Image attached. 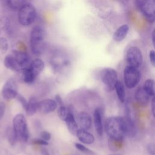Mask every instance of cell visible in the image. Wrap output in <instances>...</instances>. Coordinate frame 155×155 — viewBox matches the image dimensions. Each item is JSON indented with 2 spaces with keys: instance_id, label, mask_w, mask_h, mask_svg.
<instances>
[{
  "instance_id": "obj_25",
  "label": "cell",
  "mask_w": 155,
  "mask_h": 155,
  "mask_svg": "<svg viewBox=\"0 0 155 155\" xmlns=\"http://www.w3.org/2000/svg\"><path fill=\"white\" fill-rule=\"evenodd\" d=\"M70 112L71 111L69 108L64 105H62L60 106L58 110V115L60 119L65 121Z\"/></svg>"
},
{
  "instance_id": "obj_20",
  "label": "cell",
  "mask_w": 155,
  "mask_h": 155,
  "mask_svg": "<svg viewBox=\"0 0 155 155\" xmlns=\"http://www.w3.org/2000/svg\"><path fill=\"white\" fill-rule=\"evenodd\" d=\"M38 102L34 97H31L28 101L27 107L25 110L28 116H33L38 110Z\"/></svg>"
},
{
  "instance_id": "obj_4",
  "label": "cell",
  "mask_w": 155,
  "mask_h": 155,
  "mask_svg": "<svg viewBox=\"0 0 155 155\" xmlns=\"http://www.w3.org/2000/svg\"><path fill=\"white\" fill-rule=\"evenodd\" d=\"M36 18L35 7L30 3H25L18 10L19 22L23 26H29L33 23Z\"/></svg>"
},
{
  "instance_id": "obj_34",
  "label": "cell",
  "mask_w": 155,
  "mask_h": 155,
  "mask_svg": "<svg viewBox=\"0 0 155 155\" xmlns=\"http://www.w3.org/2000/svg\"><path fill=\"white\" fill-rule=\"evenodd\" d=\"M40 137L41 139H42L46 141H48L51 139V134L49 132H48L47 131H43L41 132V133L40 134Z\"/></svg>"
},
{
  "instance_id": "obj_40",
  "label": "cell",
  "mask_w": 155,
  "mask_h": 155,
  "mask_svg": "<svg viewBox=\"0 0 155 155\" xmlns=\"http://www.w3.org/2000/svg\"><path fill=\"white\" fill-rule=\"evenodd\" d=\"M108 155H119V154H108Z\"/></svg>"
},
{
  "instance_id": "obj_35",
  "label": "cell",
  "mask_w": 155,
  "mask_h": 155,
  "mask_svg": "<svg viewBox=\"0 0 155 155\" xmlns=\"http://www.w3.org/2000/svg\"><path fill=\"white\" fill-rule=\"evenodd\" d=\"M5 111V105L3 102H0V119L2 118Z\"/></svg>"
},
{
  "instance_id": "obj_15",
  "label": "cell",
  "mask_w": 155,
  "mask_h": 155,
  "mask_svg": "<svg viewBox=\"0 0 155 155\" xmlns=\"http://www.w3.org/2000/svg\"><path fill=\"white\" fill-rule=\"evenodd\" d=\"M76 136L80 142L85 143V144H92L94 142V136L87 131L86 130L84 129H78Z\"/></svg>"
},
{
  "instance_id": "obj_7",
  "label": "cell",
  "mask_w": 155,
  "mask_h": 155,
  "mask_svg": "<svg viewBox=\"0 0 155 155\" xmlns=\"http://www.w3.org/2000/svg\"><path fill=\"white\" fill-rule=\"evenodd\" d=\"M137 7L150 22L155 21V0H136Z\"/></svg>"
},
{
  "instance_id": "obj_33",
  "label": "cell",
  "mask_w": 155,
  "mask_h": 155,
  "mask_svg": "<svg viewBox=\"0 0 155 155\" xmlns=\"http://www.w3.org/2000/svg\"><path fill=\"white\" fill-rule=\"evenodd\" d=\"M32 143L33 144H36V145H48V141H46L41 138L40 139H34L32 141Z\"/></svg>"
},
{
  "instance_id": "obj_16",
  "label": "cell",
  "mask_w": 155,
  "mask_h": 155,
  "mask_svg": "<svg viewBox=\"0 0 155 155\" xmlns=\"http://www.w3.org/2000/svg\"><path fill=\"white\" fill-rule=\"evenodd\" d=\"M129 25L127 24H124L120 25L114 31L113 38L116 42H120L123 41L127 36L129 31Z\"/></svg>"
},
{
  "instance_id": "obj_10",
  "label": "cell",
  "mask_w": 155,
  "mask_h": 155,
  "mask_svg": "<svg viewBox=\"0 0 155 155\" xmlns=\"http://www.w3.org/2000/svg\"><path fill=\"white\" fill-rule=\"evenodd\" d=\"M58 104L55 100L47 99L38 102V110L43 114H47L53 112L57 108Z\"/></svg>"
},
{
  "instance_id": "obj_38",
  "label": "cell",
  "mask_w": 155,
  "mask_h": 155,
  "mask_svg": "<svg viewBox=\"0 0 155 155\" xmlns=\"http://www.w3.org/2000/svg\"><path fill=\"white\" fill-rule=\"evenodd\" d=\"M151 39H152V43L153 45L155 48V28H154L153 32H152V35H151Z\"/></svg>"
},
{
  "instance_id": "obj_11",
  "label": "cell",
  "mask_w": 155,
  "mask_h": 155,
  "mask_svg": "<svg viewBox=\"0 0 155 155\" xmlns=\"http://www.w3.org/2000/svg\"><path fill=\"white\" fill-rule=\"evenodd\" d=\"M12 54L22 70L28 67L30 65V58L27 53L23 51L13 50L12 51Z\"/></svg>"
},
{
  "instance_id": "obj_32",
  "label": "cell",
  "mask_w": 155,
  "mask_h": 155,
  "mask_svg": "<svg viewBox=\"0 0 155 155\" xmlns=\"http://www.w3.org/2000/svg\"><path fill=\"white\" fill-rule=\"evenodd\" d=\"M16 98L18 100V101L21 104V105L23 106L24 109H25V108L27 107V104H28V101H27L25 98L24 96H22L21 95H19V94L17 95Z\"/></svg>"
},
{
  "instance_id": "obj_2",
  "label": "cell",
  "mask_w": 155,
  "mask_h": 155,
  "mask_svg": "<svg viewBox=\"0 0 155 155\" xmlns=\"http://www.w3.org/2000/svg\"><path fill=\"white\" fill-rule=\"evenodd\" d=\"M44 30L39 25L35 26L30 35V45L32 53L36 56H39L44 50Z\"/></svg>"
},
{
  "instance_id": "obj_9",
  "label": "cell",
  "mask_w": 155,
  "mask_h": 155,
  "mask_svg": "<svg viewBox=\"0 0 155 155\" xmlns=\"http://www.w3.org/2000/svg\"><path fill=\"white\" fill-rule=\"evenodd\" d=\"M2 95L6 100H11L18 95V87L13 79H8L2 88Z\"/></svg>"
},
{
  "instance_id": "obj_6",
  "label": "cell",
  "mask_w": 155,
  "mask_h": 155,
  "mask_svg": "<svg viewBox=\"0 0 155 155\" xmlns=\"http://www.w3.org/2000/svg\"><path fill=\"white\" fill-rule=\"evenodd\" d=\"M100 77L107 90L111 91L114 90L118 82V77L117 73L114 68H105L102 69L101 71Z\"/></svg>"
},
{
  "instance_id": "obj_5",
  "label": "cell",
  "mask_w": 155,
  "mask_h": 155,
  "mask_svg": "<svg viewBox=\"0 0 155 155\" xmlns=\"http://www.w3.org/2000/svg\"><path fill=\"white\" fill-rule=\"evenodd\" d=\"M141 73L137 68L127 65L124 70V81L125 85L130 89L135 87L140 82Z\"/></svg>"
},
{
  "instance_id": "obj_30",
  "label": "cell",
  "mask_w": 155,
  "mask_h": 155,
  "mask_svg": "<svg viewBox=\"0 0 155 155\" xmlns=\"http://www.w3.org/2000/svg\"><path fill=\"white\" fill-rule=\"evenodd\" d=\"M149 59L150 64L153 67H155V51L151 50L149 52Z\"/></svg>"
},
{
  "instance_id": "obj_28",
  "label": "cell",
  "mask_w": 155,
  "mask_h": 155,
  "mask_svg": "<svg viewBox=\"0 0 155 155\" xmlns=\"http://www.w3.org/2000/svg\"><path fill=\"white\" fill-rule=\"evenodd\" d=\"M8 47L7 40L5 38L0 37V52L4 53L7 51Z\"/></svg>"
},
{
  "instance_id": "obj_29",
  "label": "cell",
  "mask_w": 155,
  "mask_h": 155,
  "mask_svg": "<svg viewBox=\"0 0 155 155\" xmlns=\"http://www.w3.org/2000/svg\"><path fill=\"white\" fill-rule=\"evenodd\" d=\"M75 147L76 148L82 151V152H84V153H93L90 149H88V148H87L85 146H84V145L81 144V143H75Z\"/></svg>"
},
{
  "instance_id": "obj_26",
  "label": "cell",
  "mask_w": 155,
  "mask_h": 155,
  "mask_svg": "<svg viewBox=\"0 0 155 155\" xmlns=\"http://www.w3.org/2000/svg\"><path fill=\"white\" fill-rule=\"evenodd\" d=\"M9 7L14 10L19 9L22 5L25 4L26 0H6Z\"/></svg>"
},
{
  "instance_id": "obj_14",
  "label": "cell",
  "mask_w": 155,
  "mask_h": 155,
  "mask_svg": "<svg viewBox=\"0 0 155 155\" xmlns=\"http://www.w3.org/2000/svg\"><path fill=\"white\" fill-rule=\"evenodd\" d=\"M93 122L94 126L97 134L102 136L103 134V124L102 111L101 108H96L93 113Z\"/></svg>"
},
{
  "instance_id": "obj_22",
  "label": "cell",
  "mask_w": 155,
  "mask_h": 155,
  "mask_svg": "<svg viewBox=\"0 0 155 155\" xmlns=\"http://www.w3.org/2000/svg\"><path fill=\"white\" fill-rule=\"evenodd\" d=\"M145 91L150 96H155V80L153 79H147L143 84Z\"/></svg>"
},
{
  "instance_id": "obj_19",
  "label": "cell",
  "mask_w": 155,
  "mask_h": 155,
  "mask_svg": "<svg viewBox=\"0 0 155 155\" xmlns=\"http://www.w3.org/2000/svg\"><path fill=\"white\" fill-rule=\"evenodd\" d=\"M65 122H66V125L67 127L69 130V131L70 132V133H71L73 135H76V133L78 130V125L74 119V115L72 113V112L71 111L67 118L66 119V120H65Z\"/></svg>"
},
{
  "instance_id": "obj_31",
  "label": "cell",
  "mask_w": 155,
  "mask_h": 155,
  "mask_svg": "<svg viewBox=\"0 0 155 155\" xmlns=\"http://www.w3.org/2000/svg\"><path fill=\"white\" fill-rule=\"evenodd\" d=\"M147 151L150 155H155V144L152 143L148 144Z\"/></svg>"
},
{
  "instance_id": "obj_21",
  "label": "cell",
  "mask_w": 155,
  "mask_h": 155,
  "mask_svg": "<svg viewBox=\"0 0 155 155\" xmlns=\"http://www.w3.org/2000/svg\"><path fill=\"white\" fill-rule=\"evenodd\" d=\"M114 90H116V93L117 94L119 101L122 103H124L126 99L125 89L124 84L121 81H118L115 86Z\"/></svg>"
},
{
  "instance_id": "obj_36",
  "label": "cell",
  "mask_w": 155,
  "mask_h": 155,
  "mask_svg": "<svg viewBox=\"0 0 155 155\" xmlns=\"http://www.w3.org/2000/svg\"><path fill=\"white\" fill-rule=\"evenodd\" d=\"M151 112L152 114L155 119V96H153V98L151 101Z\"/></svg>"
},
{
  "instance_id": "obj_18",
  "label": "cell",
  "mask_w": 155,
  "mask_h": 155,
  "mask_svg": "<svg viewBox=\"0 0 155 155\" xmlns=\"http://www.w3.org/2000/svg\"><path fill=\"white\" fill-rule=\"evenodd\" d=\"M4 65L7 68L15 71H19L22 70L21 68L18 65L12 54H8L5 57L4 60Z\"/></svg>"
},
{
  "instance_id": "obj_23",
  "label": "cell",
  "mask_w": 155,
  "mask_h": 155,
  "mask_svg": "<svg viewBox=\"0 0 155 155\" xmlns=\"http://www.w3.org/2000/svg\"><path fill=\"white\" fill-rule=\"evenodd\" d=\"M22 73L23 76V81L26 84H31L33 83L36 77L33 74V73L31 71L28 67L23 68L22 70Z\"/></svg>"
},
{
  "instance_id": "obj_17",
  "label": "cell",
  "mask_w": 155,
  "mask_h": 155,
  "mask_svg": "<svg viewBox=\"0 0 155 155\" xmlns=\"http://www.w3.org/2000/svg\"><path fill=\"white\" fill-rule=\"evenodd\" d=\"M28 68L33 74L37 78V76L42 72L44 68V62L41 59H35L30 62V65H28Z\"/></svg>"
},
{
  "instance_id": "obj_8",
  "label": "cell",
  "mask_w": 155,
  "mask_h": 155,
  "mask_svg": "<svg viewBox=\"0 0 155 155\" xmlns=\"http://www.w3.org/2000/svg\"><path fill=\"white\" fill-rule=\"evenodd\" d=\"M125 60L127 65L136 68L139 67L143 61L141 50L135 46L130 47L127 51Z\"/></svg>"
},
{
  "instance_id": "obj_39",
  "label": "cell",
  "mask_w": 155,
  "mask_h": 155,
  "mask_svg": "<svg viewBox=\"0 0 155 155\" xmlns=\"http://www.w3.org/2000/svg\"><path fill=\"white\" fill-rule=\"evenodd\" d=\"M41 155H50L48 150L45 148H42L41 150Z\"/></svg>"
},
{
  "instance_id": "obj_1",
  "label": "cell",
  "mask_w": 155,
  "mask_h": 155,
  "mask_svg": "<svg viewBox=\"0 0 155 155\" xmlns=\"http://www.w3.org/2000/svg\"><path fill=\"white\" fill-rule=\"evenodd\" d=\"M105 130L110 138L122 139L127 135V125L125 117L111 116L105 122Z\"/></svg>"
},
{
  "instance_id": "obj_37",
  "label": "cell",
  "mask_w": 155,
  "mask_h": 155,
  "mask_svg": "<svg viewBox=\"0 0 155 155\" xmlns=\"http://www.w3.org/2000/svg\"><path fill=\"white\" fill-rule=\"evenodd\" d=\"M54 99H55V101L56 102V103H57L58 105H59L60 106L64 105L63 101H62L61 97L59 94H56V95L54 96Z\"/></svg>"
},
{
  "instance_id": "obj_3",
  "label": "cell",
  "mask_w": 155,
  "mask_h": 155,
  "mask_svg": "<svg viewBox=\"0 0 155 155\" xmlns=\"http://www.w3.org/2000/svg\"><path fill=\"white\" fill-rule=\"evenodd\" d=\"M13 129L19 142H26L29 138V132L26 119L24 114H16L13 119Z\"/></svg>"
},
{
  "instance_id": "obj_27",
  "label": "cell",
  "mask_w": 155,
  "mask_h": 155,
  "mask_svg": "<svg viewBox=\"0 0 155 155\" xmlns=\"http://www.w3.org/2000/svg\"><path fill=\"white\" fill-rule=\"evenodd\" d=\"M7 137L8 139V140L9 142V143L12 145H14L16 142L18 141L16 134L12 128H9L7 130Z\"/></svg>"
},
{
  "instance_id": "obj_24",
  "label": "cell",
  "mask_w": 155,
  "mask_h": 155,
  "mask_svg": "<svg viewBox=\"0 0 155 155\" xmlns=\"http://www.w3.org/2000/svg\"><path fill=\"white\" fill-rule=\"evenodd\" d=\"M123 144L122 139H114L109 138L108 147L110 150L113 151H117L122 148Z\"/></svg>"
},
{
  "instance_id": "obj_12",
  "label": "cell",
  "mask_w": 155,
  "mask_h": 155,
  "mask_svg": "<svg viewBox=\"0 0 155 155\" xmlns=\"http://www.w3.org/2000/svg\"><path fill=\"white\" fill-rule=\"evenodd\" d=\"M150 95L145 91L143 87L137 88L134 93V97L139 105L142 107L147 106L150 101Z\"/></svg>"
},
{
  "instance_id": "obj_13",
  "label": "cell",
  "mask_w": 155,
  "mask_h": 155,
  "mask_svg": "<svg viewBox=\"0 0 155 155\" xmlns=\"http://www.w3.org/2000/svg\"><path fill=\"white\" fill-rule=\"evenodd\" d=\"M77 122L80 127L84 130H88L92 124V119L90 114L85 111L80 112L77 116Z\"/></svg>"
}]
</instances>
